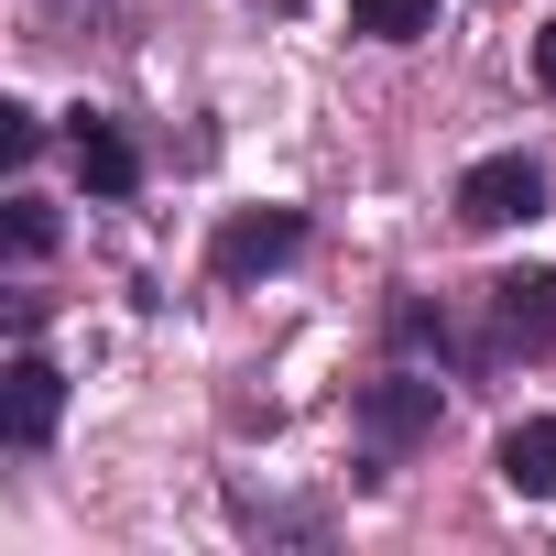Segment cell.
Masks as SVG:
<instances>
[{
  "mask_svg": "<svg viewBox=\"0 0 556 556\" xmlns=\"http://www.w3.org/2000/svg\"><path fill=\"white\" fill-rule=\"evenodd\" d=\"M361 447L371 458H415L426 437H437V415H447V393H437V371H382V382H361Z\"/></svg>",
  "mask_w": 556,
  "mask_h": 556,
  "instance_id": "cell-1",
  "label": "cell"
},
{
  "mask_svg": "<svg viewBox=\"0 0 556 556\" xmlns=\"http://www.w3.org/2000/svg\"><path fill=\"white\" fill-rule=\"evenodd\" d=\"M545 218V164L534 153H480L458 175V229H523Z\"/></svg>",
  "mask_w": 556,
  "mask_h": 556,
  "instance_id": "cell-2",
  "label": "cell"
},
{
  "mask_svg": "<svg viewBox=\"0 0 556 556\" xmlns=\"http://www.w3.org/2000/svg\"><path fill=\"white\" fill-rule=\"evenodd\" d=\"M306 251V218L295 207H240L218 240H207V273H218V285H262V273H285Z\"/></svg>",
  "mask_w": 556,
  "mask_h": 556,
  "instance_id": "cell-3",
  "label": "cell"
},
{
  "mask_svg": "<svg viewBox=\"0 0 556 556\" xmlns=\"http://www.w3.org/2000/svg\"><path fill=\"white\" fill-rule=\"evenodd\" d=\"M480 339H491V361L556 350V273H502V285H480Z\"/></svg>",
  "mask_w": 556,
  "mask_h": 556,
  "instance_id": "cell-4",
  "label": "cell"
},
{
  "mask_svg": "<svg viewBox=\"0 0 556 556\" xmlns=\"http://www.w3.org/2000/svg\"><path fill=\"white\" fill-rule=\"evenodd\" d=\"M55 415H66V371L23 339V350H12V371H0V437H12V447H45V437H55Z\"/></svg>",
  "mask_w": 556,
  "mask_h": 556,
  "instance_id": "cell-5",
  "label": "cell"
},
{
  "mask_svg": "<svg viewBox=\"0 0 556 556\" xmlns=\"http://www.w3.org/2000/svg\"><path fill=\"white\" fill-rule=\"evenodd\" d=\"M66 153H77V186H88V197H131V186H142V153H131V131H121L110 110H77V121H66Z\"/></svg>",
  "mask_w": 556,
  "mask_h": 556,
  "instance_id": "cell-6",
  "label": "cell"
},
{
  "mask_svg": "<svg viewBox=\"0 0 556 556\" xmlns=\"http://www.w3.org/2000/svg\"><path fill=\"white\" fill-rule=\"evenodd\" d=\"M491 469H502V491H523V502H556V415H523V426H502Z\"/></svg>",
  "mask_w": 556,
  "mask_h": 556,
  "instance_id": "cell-7",
  "label": "cell"
},
{
  "mask_svg": "<svg viewBox=\"0 0 556 556\" xmlns=\"http://www.w3.org/2000/svg\"><path fill=\"white\" fill-rule=\"evenodd\" d=\"M350 34H371V45H426V34H437V0H350Z\"/></svg>",
  "mask_w": 556,
  "mask_h": 556,
  "instance_id": "cell-8",
  "label": "cell"
},
{
  "mask_svg": "<svg viewBox=\"0 0 556 556\" xmlns=\"http://www.w3.org/2000/svg\"><path fill=\"white\" fill-rule=\"evenodd\" d=\"M110 23V0H34V34L45 45H77V34H99Z\"/></svg>",
  "mask_w": 556,
  "mask_h": 556,
  "instance_id": "cell-9",
  "label": "cell"
},
{
  "mask_svg": "<svg viewBox=\"0 0 556 556\" xmlns=\"http://www.w3.org/2000/svg\"><path fill=\"white\" fill-rule=\"evenodd\" d=\"M45 153V110L34 99H0V164H34Z\"/></svg>",
  "mask_w": 556,
  "mask_h": 556,
  "instance_id": "cell-10",
  "label": "cell"
},
{
  "mask_svg": "<svg viewBox=\"0 0 556 556\" xmlns=\"http://www.w3.org/2000/svg\"><path fill=\"white\" fill-rule=\"evenodd\" d=\"M12 251H23V262L55 251V207H45V197H12Z\"/></svg>",
  "mask_w": 556,
  "mask_h": 556,
  "instance_id": "cell-11",
  "label": "cell"
},
{
  "mask_svg": "<svg viewBox=\"0 0 556 556\" xmlns=\"http://www.w3.org/2000/svg\"><path fill=\"white\" fill-rule=\"evenodd\" d=\"M534 77H545V88H556V23H545V34H534Z\"/></svg>",
  "mask_w": 556,
  "mask_h": 556,
  "instance_id": "cell-12",
  "label": "cell"
},
{
  "mask_svg": "<svg viewBox=\"0 0 556 556\" xmlns=\"http://www.w3.org/2000/svg\"><path fill=\"white\" fill-rule=\"evenodd\" d=\"M273 12H285V0H273Z\"/></svg>",
  "mask_w": 556,
  "mask_h": 556,
  "instance_id": "cell-13",
  "label": "cell"
}]
</instances>
